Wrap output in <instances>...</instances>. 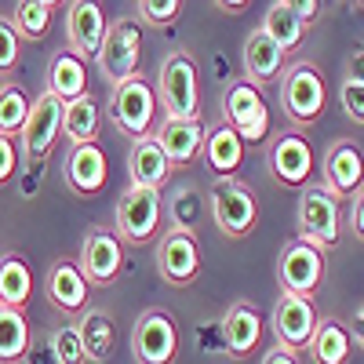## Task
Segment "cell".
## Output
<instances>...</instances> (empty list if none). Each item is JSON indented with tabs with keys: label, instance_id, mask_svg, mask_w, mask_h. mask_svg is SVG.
Listing matches in <instances>:
<instances>
[{
	"label": "cell",
	"instance_id": "cell-1",
	"mask_svg": "<svg viewBox=\"0 0 364 364\" xmlns=\"http://www.w3.org/2000/svg\"><path fill=\"white\" fill-rule=\"evenodd\" d=\"M281 109H284V120L302 132L317 124L328 109V84H324V73L317 63L310 58H299V63L284 66L281 73Z\"/></svg>",
	"mask_w": 364,
	"mask_h": 364
},
{
	"label": "cell",
	"instance_id": "cell-2",
	"mask_svg": "<svg viewBox=\"0 0 364 364\" xmlns=\"http://www.w3.org/2000/svg\"><path fill=\"white\" fill-rule=\"evenodd\" d=\"M157 106L168 120H200V70L190 51H171L157 70Z\"/></svg>",
	"mask_w": 364,
	"mask_h": 364
},
{
	"label": "cell",
	"instance_id": "cell-3",
	"mask_svg": "<svg viewBox=\"0 0 364 364\" xmlns=\"http://www.w3.org/2000/svg\"><path fill=\"white\" fill-rule=\"evenodd\" d=\"M208 204H211V219L223 230V237H248L259 226V197L248 182L240 178H215L208 190Z\"/></svg>",
	"mask_w": 364,
	"mask_h": 364
},
{
	"label": "cell",
	"instance_id": "cell-4",
	"mask_svg": "<svg viewBox=\"0 0 364 364\" xmlns=\"http://www.w3.org/2000/svg\"><path fill=\"white\" fill-rule=\"evenodd\" d=\"M157 87L149 84L142 73L128 77L113 84V95H109V120L132 139H142L154 132V120H157Z\"/></svg>",
	"mask_w": 364,
	"mask_h": 364
},
{
	"label": "cell",
	"instance_id": "cell-5",
	"mask_svg": "<svg viewBox=\"0 0 364 364\" xmlns=\"http://www.w3.org/2000/svg\"><path fill=\"white\" fill-rule=\"evenodd\" d=\"M164 193L154 186H128L117 200V237L128 245H149L161 233Z\"/></svg>",
	"mask_w": 364,
	"mask_h": 364
},
{
	"label": "cell",
	"instance_id": "cell-6",
	"mask_svg": "<svg viewBox=\"0 0 364 364\" xmlns=\"http://www.w3.org/2000/svg\"><path fill=\"white\" fill-rule=\"evenodd\" d=\"M299 237L321 252L339 245V197L324 182H310L299 190Z\"/></svg>",
	"mask_w": 364,
	"mask_h": 364
},
{
	"label": "cell",
	"instance_id": "cell-7",
	"mask_svg": "<svg viewBox=\"0 0 364 364\" xmlns=\"http://www.w3.org/2000/svg\"><path fill=\"white\" fill-rule=\"evenodd\" d=\"M223 120L245 139V146H259L269 135V106L262 87L248 84V80H233L226 87V99H223Z\"/></svg>",
	"mask_w": 364,
	"mask_h": 364
},
{
	"label": "cell",
	"instance_id": "cell-8",
	"mask_svg": "<svg viewBox=\"0 0 364 364\" xmlns=\"http://www.w3.org/2000/svg\"><path fill=\"white\" fill-rule=\"evenodd\" d=\"M139 58H142V26L135 18H117L109 22L102 48L95 55V66L109 84H120L139 73Z\"/></svg>",
	"mask_w": 364,
	"mask_h": 364
},
{
	"label": "cell",
	"instance_id": "cell-9",
	"mask_svg": "<svg viewBox=\"0 0 364 364\" xmlns=\"http://www.w3.org/2000/svg\"><path fill=\"white\" fill-rule=\"evenodd\" d=\"M132 353L139 364H175L178 357V324L168 310L149 306L132 328Z\"/></svg>",
	"mask_w": 364,
	"mask_h": 364
},
{
	"label": "cell",
	"instance_id": "cell-10",
	"mask_svg": "<svg viewBox=\"0 0 364 364\" xmlns=\"http://www.w3.org/2000/svg\"><path fill=\"white\" fill-rule=\"evenodd\" d=\"M317 321H321V314H317V306H314V299L281 291L277 306H273V317H269V328H273V339H277V346L299 357V353L310 350V339H314Z\"/></svg>",
	"mask_w": 364,
	"mask_h": 364
},
{
	"label": "cell",
	"instance_id": "cell-11",
	"mask_svg": "<svg viewBox=\"0 0 364 364\" xmlns=\"http://www.w3.org/2000/svg\"><path fill=\"white\" fill-rule=\"evenodd\" d=\"M277 281H281V291L314 299L324 281V252L302 237L288 240L277 259Z\"/></svg>",
	"mask_w": 364,
	"mask_h": 364
},
{
	"label": "cell",
	"instance_id": "cell-12",
	"mask_svg": "<svg viewBox=\"0 0 364 364\" xmlns=\"http://www.w3.org/2000/svg\"><path fill=\"white\" fill-rule=\"evenodd\" d=\"M266 164H269V175L277 186L284 190H302L310 186L314 178V149H310V139L302 132H281L273 139L269 154H266Z\"/></svg>",
	"mask_w": 364,
	"mask_h": 364
},
{
	"label": "cell",
	"instance_id": "cell-13",
	"mask_svg": "<svg viewBox=\"0 0 364 364\" xmlns=\"http://www.w3.org/2000/svg\"><path fill=\"white\" fill-rule=\"evenodd\" d=\"M80 273L87 284L95 288H106L120 277L124 269V240H120L113 230H102V226H91L84 233V245H80Z\"/></svg>",
	"mask_w": 364,
	"mask_h": 364
},
{
	"label": "cell",
	"instance_id": "cell-14",
	"mask_svg": "<svg viewBox=\"0 0 364 364\" xmlns=\"http://www.w3.org/2000/svg\"><path fill=\"white\" fill-rule=\"evenodd\" d=\"M157 273L175 284V288H186L197 281L200 273V245H197V233L190 230H178L168 226V233L157 237Z\"/></svg>",
	"mask_w": 364,
	"mask_h": 364
},
{
	"label": "cell",
	"instance_id": "cell-15",
	"mask_svg": "<svg viewBox=\"0 0 364 364\" xmlns=\"http://www.w3.org/2000/svg\"><path fill=\"white\" fill-rule=\"evenodd\" d=\"M63 106L51 91H44V95L29 106V117H26V128H22V157L29 164H41L44 157H51V149L58 142V135H63Z\"/></svg>",
	"mask_w": 364,
	"mask_h": 364
},
{
	"label": "cell",
	"instance_id": "cell-16",
	"mask_svg": "<svg viewBox=\"0 0 364 364\" xmlns=\"http://www.w3.org/2000/svg\"><path fill=\"white\" fill-rule=\"evenodd\" d=\"M324 186L336 193L339 200L346 197H357L364 190V149L353 142V139H336L328 146V154H324Z\"/></svg>",
	"mask_w": 364,
	"mask_h": 364
},
{
	"label": "cell",
	"instance_id": "cell-17",
	"mask_svg": "<svg viewBox=\"0 0 364 364\" xmlns=\"http://www.w3.org/2000/svg\"><path fill=\"white\" fill-rule=\"evenodd\" d=\"M106 8L102 0H70V11H66V33H70V51L77 58H95L106 37Z\"/></svg>",
	"mask_w": 364,
	"mask_h": 364
},
{
	"label": "cell",
	"instance_id": "cell-18",
	"mask_svg": "<svg viewBox=\"0 0 364 364\" xmlns=\"http://www.w3.org/2000/svg\"><path fill=\"white\" fill-rule=\"evenodd\" d=\"M63 175H66V186L70 193L77 197H99L106 190V178H109V168H106V149L99 142H80L70 149V157L63 164Z\"/></svg>",
	"mask_w": 364,
	"mask_h": 364
},
{
	"label": "cell",
	"instance_id": "cell-19",
	"mask_svg": "<svg viewBox=\"0 0 364 364\" xmlns=\"http://www.w3.org/2000/svg\"><path fill=\"white\" fill-rule=\"evenodd\" d=\"M223 343H226V353L233 360L255 357V350L262 346V317L255 310V302L237 299L233 306L226 310V317H223Z\"/></svg>",
	"mask_w": 364,
	"mask_h": 364
},
{
	"label": "cell",
	"instance_id": "cell-20",
	"mask_svg": "<svg viewBox=\"0 0 364 364\" xmlns=\"http://www.w3.org/2000/svg\"><path fill=\"white\" fill-rule=\"evenodd\" d=\"M154 139L164 149V157H168L171 168H186V164L200 161L208 132H204L200 120H168L164 117V124L154 132Z\"/></svg>",
	"mask_w": 364,
	"mask_h": 364
},
{
	"label": "cell",
	"instance_id": "cell-21",
	"mask_svg": "<svg viewBox=\"0 0 364 364\" xmlns=\"http://www.w3.org/2000/svg\"><path fill=\"white\" fill-rule=\"evenodd\" d=\"M44 288H48V302H51L55 310H63V314H80V310L87 306L91 284L84 281V273H80V266H77L73 259L51 262Z\"/></svg>",
	"mask_w": 364,
	"mask_h": 364
},
{
	"label": "cell",
	"instance_id": "cell-22",
	"mask_svg": "<svg viewBox=\"0 0 364 364\" xmlns=\"http://www.w3.org/2000/svg\"><path fill=\"white\" fill-rule=\"evenodd\" d=\"M281 73H284V51L262 33V26L252 29L245 41V80L255 87H266L273 80H281Z\"/></svg>",
	"mask_w": 364,
	"mask_h": 364
},
{
	"label": "cell",
	"instance_id": "cell-23",
	"mask_svg": "<svg viewBox=\"0 0 364 364\" xmlns=\"http://www.w3.org/2000/svg\"><path fill=\"white\" fill-rule=\"evenodd\" d=\"M245 154H248L245 139H240V135L226 124V120H223L219 128H211V132H208L200 161H204L211 171H215V178H233L237 168L245 164Z\"/></svg>",
	"mask_w": 364,
	"mask_h": 364
},
{
	"label": "cell",
	"instance_id": "cell-24",
	"mask_svg": "<svg viewBox=\"0 0 364 364\" xmlns=\"http://www.w3.org/2000/svg\"><path fill=\"white\" fill-rule=\"evenodd\" d=\"M168 175H171V164L164 157V149L157 146V139L154 135L135 139L132 154H128V178H132V186H154V190H161L168 182Z\"/></svg>",
	"mask_w": 364,
	"mask_h": 364
},
{
	"label": "cell",
	"instance_id": "cell-25",
	"mask_svg": "<svg viewBox=\"0 0 364 364\" xmlns=\"http://www.w3.org/2000/svg\"><path fill=\"white\" fill-rule=\"evenodd\" d=\"M48 91L58 102H73L87 95V63L77 58L73 51H58L48 70Z\"/></svg>",
	"mask_w": 364,
	"mask_h": 364
},
{
	"label": "cell",
	"instance_id": "cell-26",
	"mask_svg": "<svg viewBox=\"0 0 364 364\" xmlns=\"http://www.w3.org/2000/svg\"><path fill=\"white\" fill-rule=\"evenodd\" d=\"M80 343H84V357L91 364H106L113 357V317L102 306H84L80 314Z\"/></svg>",
	"mask_w": 364,
	"mask_h": 364
},
{
	"label": "cell",
	"instance_id": "cell-27",
	"mask_svg": "<svg viewBox=\"0 0 364 364\" xmlns=\"http://www.w3.org/2000/svg\"><path fill=\"white\" fill-rule=\"evenodd\" d=\"M350 328H343L336 317H321L314 328V339H310V360L314 364H350Z\"/></svg>",
	"mask_w": 364,
	"mask_h": 364
},
{
	"label": "cell",
	"instance_id": "cell-28",
	"mask_svg": "<svg viewBox=\"0 0 364 364\" xmlns=\"http://www.w3.org/2000/svg\"><path fill=\"white\" fill-rule=\"evenodd\" d=\"M29 295H33V273H29V262L18 252H4L0 255V306L26 310Z\"/></svg>",
	"mask_w": 364,
	"mask_h": 364
},
{
	"label": "cell",
	"instance_id": "cell-29",
	"mask_svg": "<svg viewBox=\"0 0 364 364\" xmlns=\"http://www.w3.org/2000/svg\"><path fill=\"white\" fill-rule=\"evenodd\" d=\"M306 22H302L284 0H273L269 4V11H266V18H262V33L277 44L284 55H291V51H299L302 48V41H306Z\"/></svg>",
	"mask_w": 364,
	"mask_h": 364
},
{
	"label": "cell",
	"instance_id": "cell-30",
	"mask_svg": "<svg viewBox=\"0 0 364 364\" xmlns=\"http://www.w3.org/2000/svg\"><path fill=\"white\" fill-rule=\"evenodd\" d=\"M102 128V106L95 102V95H80L73 102L63 106V135L80 146V142H95Z\"/></svg>",
	"mask_w": 364,
	"mask_h": 364
},
{
	"label": "cell",
	"instance_id": "cell-31",
	"mask_svg": "<svg viewBox=\"0 0 364 364\" xmlns=\"http://www.w3.org/2000/svg\"><path fill=\"white\" fill-rule=\"evenodd\" d=\"M29 357V321L22 310L0 306V364H18Z\"/></svg>",
	"mask_w": 364,
	"mask_h": 364
},
{
	"label": "cell",
	"instance_id": "cell-32",
	"mask_svg": "<svg viewBox=\"0 0 364 364\" xmlns=\"http://www.w3.org/2000/svg\"><path fill=\"white\" fill-rule=\"evenodd\" d=\"M29 106L33 102L26 99V91L18 84H0V135H8V139L22 135Z\"/></svg>",
	"mask_w": 364,
	"mask_h": 364
},
{
	"label": "cell",
	"instance_id": "cell-33",
	"mask_svg": "<svg viewBox=\"0 0 364 364\" xmlns=\"http://www.w3.org/2000/svg\"><path fill=\"white\" fill-rule=\"evenodd\" d=\"M11 26L18 29L22 41H44L51 29V8L41 0H18L11 11Z\"/></svg>",
	"mask_w": 364,
	"mask_h": 364
},
{
	"label": "cell",
	"instance_id": "cell-34",
	"mask_svg": "<svg viewBox=\"0 0 364 364\" xmlns=\"http://www.w3.org/2000/svg\"><path fill=\"white\" fill-rule=\"evenodd\" d=\"M51 357H55V364H87L77 324H58L51 331Z\"/></svg>",
	"mask_w": 364,
	"mask_h": 364
},
{
	"label": "cell",
	"instance_id": "cell-35",
	"mask_svg": "<svg viewBox=\"0 0 364 364\" xmlns=\"http://www.w3.org/2000/svg\"><path fill=\"white\" fill-rule=\"evenodd\" d=\"M22 48V37H18V29L11 26V18L0 15V77H8L15 66H18V51Z\"/></svg>",
	"mask_w": 364,
	"mask_h": 364
},
{
	"label": "cell",
	"instance_id": "cell-36",
	"mask_svg": "<svg viewBox=\"0 0 364 364\" xmlns=\"http://www.w3.org/2000/svg\"><path fill=\"white\" fill-rule=\"evenodd\" d=\"M197 215H200V200L193 190H182L175 200H171V226L178 230H197Z\"/></svg>",
	"mask_w": 364,
	"mask_h": 364
},
{
	"label": "cell",
	"instance_id": "cell-37",
	"mask_svg": "<svg viewBox=\"0 0 364 364\" xmlns=\"http://www.w3.org/2000/svg\"><path fill=\"white\" fill-rule=\"evenodd\" d=\"M182 11V0H139V18L146 26H168Z\"/></svg>",
	"mask_w": 364,
	"mask_h": 364
},
{
	"label": "cell",
	"instance_id": "cell-38",
	"mask_svg": "<svg viewBox=\"0 0 364 364\" xmlns=\"http://www.w3.org/2000/svg\"><path fill=\"white\" fill-rule=\"evenodd\" d=\"M339 106H343V113L353 120V124H364V84L360 80L346 77L339 84Z\"/></svg>",
	"mask_w": 364,
	"mask_h": 364
},
{
	"label": "cell",
	"instance_id": "cell-39",
	"mask_svg": "<svg viewBox=\"0 0 364 364\" xmlns=\"http://www.w3.org/2000/svg\"><path fill=\"white\" fill-rule=\"evenodd\" d=\"M18 171V142L0 135V186H8Z\"/></svg>",
	"mask_w": 364,
	"mask_h": 364
},
{
	"label": "cell",
	"instance_id": "cell-40",
	"mask_svg": "<svg viewBox=\"0 0 364 364\" xmlns=\"http://www.w3.org/2000/svg\"><path fill=\"white\" fill-rule=\"evenodd\" d=\"M284 4H288L302 22H306V26H314L317 15H321V0H284Z\"/></svg>",
	"mask_w": 364,
	"mask_h": 364
},
{
	"label": "cell",
	"instance_id": "cell-41",
	"mask_svg": "<svg viewBox=\"0 0 364 364\" xmlns=\"http://www.w3.org/2000/svg\"><path fill=\"white\" fill-rule=\"evenodd\" d=\"M350 230L357 240H364V190L353 197V208H350Z\"/></svg>",
	"mask_w": 364,
	"mask_h": 364
},
{
	"label": "cell",
	"instance_id": "cell-42",
	"mask_svg": "<svg viewBox=\"0 0 364 364\" xmlns=\"http://www.w3.org/2000/svg\"><path fill=\"white\" fill-rule=\"evenodd\" d=\"M346 77H353V80H360V84H364V44H360V48H353V55L346 58Z\"/></svg>",
	"mask_w": 364,
	"mask_h": 364
},
{
	"label": "cell",
	"instance_id": "cell-43",
	"mask_svg": "<svg viewBox=\"0 0 364 364\" xmlns=\"http://www.w3.org/2000/svg\"><path fill=\"white\" fill-rule=\"evenodd\" d=\"M262 364H299V357L288 353V350H281V346H273V350H266Z\"/></svg>",
	"mask_w": 364,
	"mask_h": 364
},
{
	"label": "cell",
	"instance_id": "cell-44",
	"mask_svg": "<svg viewBox=\"0 0 364 364\" xmlns=\"http://www.w3.org/2000/svg\"><path fill=\"white\" fill-rule=\"evenodd\" d=\"M350 339H353L357 346H364V306L353 314V324H350Z\"/></svg>",
	"mask_w": 364,
	"mask_h": 364
},
{
	"label": "cell",
	"instance_id": "cell-45",
	"mask_svg": "<svg viewBox=\"0 0 364 364\" xmlns=\"http://www.w3.org/2000/svg\"><path fill=\"white\" fill-rule=\"evenodd\" d=\"M252 4V0H215V8L226 11V15H237V11H245Z\"/></svg>",
	"mask_w": 364,
	"mask_h": 364
},
{
	"label": "cell",
	"instance_id": "cell-46",
	"mask_svg": "<svg viewBox=\"0 0 364 364\" xmlns=\"http://www.w3.org/2000/svg\"><path fill=\"white\" fill-rule=\"evenodd\" d=\"M41 4H48V8H55V4H63V0H41Z\"/></svg>",
	"mask_w": 364,
	"mask_h": 364
},
{
	"label": "cell",
	"instance_id": "cell-47",
	"mask_svg": "<svg viewBox=\"0 0 364 364\" xmlns=\"http://www.w3.org/2000/svg\"><path fill=\"white\" fill-rule=\"evenodd\" d=\"M350 4H353V8H364V0H350Z\"/></svg>",
	"mask_w": 364,
	"mask_h": 364
}]
</instances>
